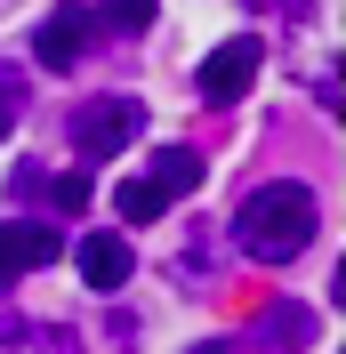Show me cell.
Segmentation results:
<instances>
[{
	"label": "cell",
	"mask_w": 346,
	"mask_h": 354,
	"mask_svg": "<svg viewBox=\"0 0 346 354\" xmlns=\"http://www.w3.org/2000/svg\"><path fill=\"white\" fill-rule=\"evenodd\" d=\"M266 330H274V338H314V314H306V306H274Z\"/></svg>",
	"instance_id": "cell-11"
},
{
	"label": "cell",
	"mask_w": 346,
	"mask_h": 354,
	"mask_svg": "<svg viewBox=\"0 0 346 354\" xmlns=\"http://www.w3.org/2000/svg\"><path fill=\"white\" fill-rule=\"evenodd\" d=\"M89 24H97V8H81V0L48 8V17H41V32H33V57H41L48 73L81 65V48H89Z\"/></svg>",
	"instance_id": "cell-3"
},
{
	"label": "cell",
	"mask_w": 346,
	"mask_h": 354,
	"mask_svg": "<svg viewBox=\"0 0 346 354\" xmlns=\"http://www.w3.org/2000/svg\"><path fill=\"white\" fill-rule=\"evenodd\" d=\"M145 177H153V185H161V194L177 201V194H194V185H201V153H194V145H161Z\"/></svg>",
	"instance_id": "cell-7"
},
{
	"label": "cell",
	"mask_w": 346,
	"mask_h": 354,
	"mask_svg": "<svg viewBox=\"0 0 346 354\" xmlns=\"http://www.w3.org/2000/svg\"><path fill=\"white\" fill-rule=\"evenodd\" d=\"M129 274H137V250L121 242V234H89L81 242V282L89 290H121Z\"/></svg>",
	"instance_id": "cell-6"
},
{
	"label": "cell",
	"mask_w": 346,
	"mask_h": 354,
	"mask_svg": "<svg viewBox=\"0 0 346 354\" xmlns=\"http://www.w3.org/2000/svg\"><path fill=\"white\" fill-rule=\"evenodd\" d=\"M194 354H234V346H226V338H201V346H194Z\"/></svg>",
	"instance_id": "cell-14"
},
{
	"label": "cell",
	"mask_w": 346,
	"mask_h": 354,
	"mask_svg": "<svg viewBox=\"0 0 346 354\" xmlns=\"http://www.w3.org/2000/svg\"><path fill=\"white\" fill-rule=\"evenodd\" d=\"M234 242H242V258H258V266L306 258V242H314V194L306 185H258L234 209Z\"/></svg>",
	"instance_id": "cell-1"
},
{
	"label": "cell",
	"mask_w": 346,
	"mask_h": 354,
	"mask_svg": "<svg viewBox=\"0 0 346 354\" xmlns=\"http://www.w3.org/2000/svg\"><path fill=\"white\" fill-rule=\"evenodd\" d=\"M17 185H24V194H48V201H57V209H89V194H97V185H89L81 169H73V177H57V185H48L41 169H24Z\"/></svg>",
	"instance_id": "cell-9"
},
{
	"label": "cell",
	"mask_w": 346,
	"mask_h": 354,
	"mask_svg": "<svg viewBox=\"0 0 346 354\" xmlns=\"http://www.w3.org/2000/svg\"><path fill=\"white\" fill-rule=\"evenodd\" d=\"M41 354H81V346H73V330H48V338H41Z\"/></svg>",
	"instance_id": "cell-13"
},
{
	"label": "cell",
	"mask_w": 346,
	"mask_h": 354,
	"mask_svg": "<svg viewBox=\"0 0 346 354\" xmlns=\"http://www.w3.org/2000/svg\"><path fill=\"white\" fill-rule=\"evenodd\" d=\"M48 258H57V234H48V225H24V218L0 225V290L24 282V274H33V266H48Z\"/></svg>",
	"instance_id": "cell-5"
},
{
	"label": "cell",
	"mask_w": 346,
	"mask_h": 354,
	"mask_svg": "<svg viewBox=\"0 0 346 354\" xmlns=\"http://www.w3.org/2000/svg\"><path fill=\"white\" fill-rule=\"evenodd\" d=\"M258 81V41H217L201 57V97L210 105H242V88Z\"/></svg>",
	"instance_id": "cell-4"
},
{
	"label": "cell",
	"mask_w": 346,
	"mask_h": 354,
	"mask_svg": "<svg viewBox=\"0 0 346 354\" xmlns=\"http://www.w3.org/2000/svg\"><path fill=\"white\" fill-rule=\"evenodd\" d=\"M105 17H113V24H129V32H145V24H153V0H113Z\"/></svg>",
	"instance_id": "cell-12"
},
{
	"label": "cell",
	"mask_w": 346,
	"mask_h": 354,
	"mask_svg": "<svg viewBox=\"0 0 346 354\" xmlns=\"http://www.w3.org/2000/svg\"><path fill=\"white\" fill-rule=\"evenodd\" d=\"M113 209H121V218H129V225H153V218H161V209H170V194H161L153 177H129V185L113 194Z\"/></svg>",
	"instance_id": "cell-8"
},
{
	"label": "cell",
	"mask_w": 346,
	"mask_h": 354,
	"mask_svg": "<svg viewBox=\"0 0 346 354\" xmlns=\"http://www.w3.org/2000/svg\"><path fill=\"white\" fill-rule=\"evenodd\" d=\"M17 113H24V73H17V65H0V137L17 129Z\"/></svg>",
	"instance_id": "cell-10"
},
{
	"label": "cell",
	"mask_w": 346,
	"mask_h": 354,
	"mask_svg": "<svg viewBox=\"0 0 346 354\" xmlns=\"http://www.w3.org/2000/svg\"><path fill=\"white\" fill-rule=\"evenodd\" d=\"M137 129H145V105H137V97H89V105L73 113V153L105 161V153H121Z\"/></svg>",
	"instance_id": "cell-2"
}]
</instances>
